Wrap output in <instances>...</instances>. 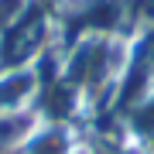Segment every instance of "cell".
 I'll return each instance as SVG.
<instances>
[{
    "mask_svg": "<svg viewBox=\"0 0 154 154\" xmlns=\"http://www.w3.org/2000/svg\"><path fill=\"white\" fill-rule=\"evenodd\" d=\"M38 127H41V116L34 106L0 110V154H24Z\"/></svg>",
    "mask_w": 154,
    "mask_h": 154,
    "instance_id": "1",
    "label": "cell"
}]
</instances>
